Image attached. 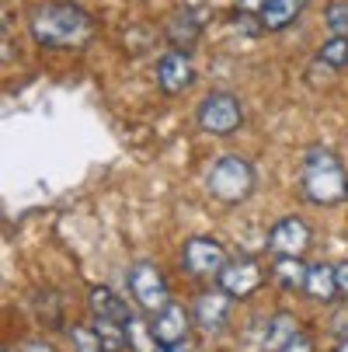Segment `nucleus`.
Wrapping results in <instances>:
<instances>
[{
	"instance_id": "f3484780",
	"label": "nucleus",
	"mask_w": 348,
	"mask_h": 352,
	"mask_svg": "<svg viewBox=\"0 0 348 352\" xmlns=\"http://www.w3.org/2000/svg\"><path fill=\"white\" fill-rule=\"evenodd\" d=\"M198 32H202V21H198L192 11L174 14L171 25H167V38H171L174 45H192V42L198 38Z\"/></svg>"
},
{
	"instance_id": "39448f33",
	"label": "nucleus",
	"mask_w": 348,
	"mask_h": 352,
	"mask_svg": "<svg viewBox=\"0 0 348 352\" xmlns=\"http://www.w3.org/2000/svg\"><path fill=\"white\" fill-rule=\"evenodd\" d=\"M240 119H244V112H240V102L233 94H209L202 105H198V126H202L206 133H213V136H227V133H233L237 126H240Z\"/></svg>"
},
{
	"instance_id": "4468645a",
	"label": "nucleus",
	"mask_w": 348,
	"mask_h": 352,
	"mask_svg": "<svg viewBox=\"0 0 348 352\" xmlns=\"http://www.w3.org/2000/svg\"><path fill=\"white\" fill-rule=\"evenodd\" d=\"M307 265L300 262V255H279L272 265V276L282 289H303L307 286Z\"/></svg>"
},
{
	"instance_id": "9b49d317",
	"label": "nucleus",
	"mask_w": 348,
	"mask_h": 352,
	"mask_svg": "<svg viewBox=\"0 0 348 352\" xmlns=\"http://www.w3.org/2000/svg\"><path fill=\"white\" fill-rule=\"evenodd\" d=\"M154 335H157L161 345L185 342V335H188V314H185V307H178L174 300H171L161 314H154Z\"/></svg>"
},
{
	"instance_id": "ddd939ff",
	"label": "nucleus",
	"mask_w": 348,
	"mask_h": 352,
	"mask_svg": "<svg viewBox=\"0 0 348 352\" xmlns=\"http://www.w3.org/2000/svg\"><path fill=\"white\" fill-rule=\"evenodd\" d=\"M303 289H307V296L321 300V304H331V300L341 293L338 289V279H334V265H310Z\"/></svg>"
},
{
	"instance_id": "0eeeda50",
	"label": "nucleus",
	"mask_w": 348,
	"mask_h": 352,
	"mask_svg": "<svg viewBox=\"0 0 348 352\" xmlns=\"http://www.w3.org/2000/svg\"><path fill=\"white\" fill-rule=\"evenodd\" d=\"M268 248L275 251V255H303V251L310 248V227L300 217H286L272 227Z\"/></svg>"
},
{
	"instance_id": "b1692460",
	"label": "nucleus",
	"mask_w": 348,
	"mask_h": 352,
	"mask_svg": "<svg viewBox=\"0 0 348 352\" xmlns=\"http://www.w3.org/2000/svg\"><path fill=\"white\" fill-rule=\"evenodd\" d=\"M268 4V0H237V11H247V14H262V8Z\"/></svg>"
},
{
	"instance_id": "dca6fc26",
	"label": "nucleus",
	"mask_w": 348,
	"mask_h": 352,
	"mask_svg": "<svg viewBox=\"0 0 348 352\" xmlns=\"http://www.w3.org/2000/svg\"><path fill=\"white\" fill-rule=\"evenodd\" d=\"M296 331H300V328H296V318H289V314H275V318L268 321V328H265L262 352H282L286 342H289Z\"/></svg>"
},
{
	"instance_id": "a211bd4d",
	"label": "nucleus",
	"mask_w": 348,
	"mask_h": 352,
	"mask_svg": "<svg viewBox=\"0 0 348 352\" xmlns=\"http://www.w3.org/2000/svg\"><path fill=\"white\" fill-rule=\"evenodd\" d=\"M126 338H129V349L132 352H157V335H154V324H146L139 318H129L126 321Z\"/></svg>"
},
{
	"instance_id": "f257e3e1",
	"label": "nucleus",
	"mask_w": 348,
	"mask_h": 352,
	"mask_svg": "<svg viewBox=\"0 0 348 352\" xmlns=\"http://www.w3.org/2000/svg\"><path fill=\"white\" fill-rule=\"evenodd\" d=\"M32 35L38 45L70 49L84 45L94 35V25L77 4H38L32 11Z\"/></svg>"
},
{
	"instance_id": "bb28decb",
	"label": "nucleus",
	"mask_w": 348,
	"mask_h": 352,
	"mask_svg": "<svg viewBox=\"0 0 348 352\" xmlns=\"http://www.w3.org/2000/svg\"><path fill=\"white\" fill-rule=\"evenodd\" d=\"M25 352H53V345H45V342H28Z\"/></svg>"
},
{
	"instance_id": "7ed1b4c3",
	"label": "nucleus",
	"mask_w": 348,
	"mask_h": 352,
	"mask_svg": "<svg viewBox=\"0 0 348 352\" xmlns=\"http://www.w3.org/2000/svg\"><path fill=\"white\" fill-rule=\"evenodd\" d=\"M206 185H209V192L220 199V203H244V199L251 195V188H255V168L247 164L244 157H237V154H223L209 168Z\"/></svg>"
},
{
	"instance_id": "a878e982",
	"label": "nucleus",
	"mask_w": 348,
	"mask_h": 352,
	"mask_svg": "<svg viewBox=\"0 0 348 352\" xmlns=\"http://www.w3.org/2000/svg\"><path fill=\"white\" fill-rule=\"evenodd\" d=\"M334 331H338L341 342L348 338V314H338V318H334Z\"/></svg>"
},
{
	"instance_id": "f03ea898",
	"label": "nucleus",
	"mask_w": 348,
	"mask_h": 352,
	"mask_svg": "<svg viewBox=\"0 0 348 352\" xmlns=\"http://www.w3.org/2000/svg\"><path fill=\"white\" fill-rule=\"evenodd\" d=\"M303 192L317 206H338L348 199V171L331 150H310L303 161Z\"/></svg>"
},
{
	"instance_id": "423d86ee",
	"label": "nucleus",
	"mask_w": 348,
	"mask_h": 352,
	"mask_svg": "<svg viewBox=\"0 0 348 352\" xmlns=\"http://www.w3.org/2000/svg\"><path fill=\"white\" fill-rule=\"evenodd\" d=\"M181 258H185V269L192 276H220L223 265H227V251L213 237H195V241L185 244V255Z\"/></svg>"
},
{
	"instance_id": "6e6552de",
	"label": "nucleus",
	"mask_w": 348,
	"mask_h": 352,
	"mask_svg": "<svg viewBox=\"0 0 348 352\" xmlns=\"http://www.w3.org/2000/svg\"><path fill=\"white\" fill-rule=\"evenodd\" d=\"M230 318V293L227 289H206L195 300V324L206 331H220Z\"/></svg>"
},
{
	"instance_id": "c85d7f7f",
	"label": "nucleus",
	"mask_w": 348,
	"mask_h": 352,
	"mask_svg": "<svg viewBox=\"0 0 348 352\" xmlns=\"http://www.w3.org/2000/svg\"><path fill=\"white\" fill-rule=\"evenodd\" d=\"M334 352H348V338H345V342H341V345H338Z\"/></svg>"
},
{
	"instance_id": "412c9836",
	"label": "nucleus",
	"mask_w": 348,
	"mask_h": 352,
	"mask_svg": "<svg viewBox=\"0 0 348 352\" xmlns=\"http://www.w3.org/2000/svg\"><path fill=\"white\" fill-rule=\"evenodd\" d=\"M324 21H327V28L334 35H348V0H334V4H327Z\"/></svg>"
},
{
	"instance_id": "9d476101",
	"label": "nucleus",
	"mask_w": 348,
	"mask_h": 352,
	"mask_svg": "<svg viewBox=\"0 0 348 352\" xmlns=\"http://www.w3.org/2000/svg\"><path fill=\"white\" fill-rule=\"evenodd\" d=\"M262 279H265V272L255 262H233V265H223V272H220V286L237 300L251 296L262 286Z\"/></svg>"
},
{
	"instance_id": "1a4fd4ad",
	"label": "nucleus",
	"mask_w": 348,
	"mask_h": 352,
	"mask_svg": "<svg viewBox=\"0 0 348 352\" xmlns=\"http://www.w3.org/2000/svg\"><path fill=\"white\" fill-rule=\"evenodd\" d=\"M192 80H195V70H192V60L181 53V49H178V53H167V56L157 63V84H161L167 94L188 91Z\"/></svg>"
},
{
	"instance_id": "393cba45",
	"label": "nucleus",
	"mask_w": 348,
	"mask_h": 352,
	"mask_svg": "<svg viewBox=\"0 0 348 352\" xmlns=\"http://www.w3.org/2000/svg\"><path fill=\"white\" fill-rule=\"evenodd\" d=\"M334 279H338V289H341V293H348V262L334 265Z\"/></svg>"
},
{
	"instance_id": "4be33fe9",
	"label": "nucleus",
	"mask_w": 348,
	"mask_h": 352,
	"mask_svg": "<svg viewBox=\"0 0 348 352\" xmlns=\"http://www.w3.org/2000/svg\"><path fill=\"white\" fill-rule=\"evenodd\" d=\"M70 338H73L77 352H105V345H102L94 328H70Z\"/></svg>"
},
{
	"instance_id": "f8f14e48",
	"label": "nucleus",
	"mask_w": 348,
	"mask_h": 352,
	"mask_svg": "<svg viewBox=\"0 0 348 352\" xmlns=\"http://www.w3.org/2000/svg\"><path fill=\"white\" fill-rule=\"evenodd\" d=\"M303 11V0H268L258 14V25L268 28V32H282L286 25H292Z\"/></svg>"
},
{
	"instance_id": "20e7f679",
	"label": "nucleus",
	"mask_w": 348,
	"mask_h": 352,
	"mask_svg": "<svg viewBox=\"0 0 348 352\" xmlns=\"http://www.w3.org/2000/svg\"><path fill=\"white\" fill-rule=\"evenodd\" d=\"M129 293L136 296V304L143 307V311H150V314H161L167 304H171V293H167V283H164V276H161V269L157 265H150V262H139V265H132L129 269Z\"/></svg>"
},
{
	"instance_id": "2eb2a0df",
	"label": "nucleus",
	"mask_w": 348,
	"mask_h": 352,
	"mask_svg": "<svg viewBox=\"0 0 348 352\" xmlns=\"http://www.w3.org/2000/svg\"><path fill=\"white\" fill-rule=\"evenodd\" d=\"M91 311L97 314V318H112V321H129L132 314H129V307H126V300H119L112 289H105V286H97V289H91Z\"/></svg>"
},
{
	"instance_id": "5701e85b",
	"label": "nucleus",
	"mask_w": 348,
	"mask_h": 352,
	"mask_svg": "<svg viewBox=\"0 0 348 352\" xmlns=\"http://www.w3.org/2000/svg\"><path fill=\"white\" fill-rule=\"evenodd\" d=\"M282 352H314V338L310 335H303V331H296L289 342H286V349Z\"/></svg>"
},
{
	"instance_id": "cd10ccee",
	"label": "nucleus",
	"mask_w": 348,
	"mask_h": 352,
	"mask_svg": "<svg viewBox=\"0 0 348 352\" xmlns=\"http://www.w3.org/2000/svg\"><path fill=\"white\" fill-rule=\"evenodd\" d=\"M164 352H192L185 342H174V345H164Z\"/></svg>"
},
{
	"instance_id": "aec40b11",
	"label": "nucleus",
	"mask_w": 348,
	"mask_h": 352,
	"mask_svg": "<svg viewBox=\"0 0 348 352\" xmlns=\"http://www.w3.org/2000/svg\"><path fill=\"white\" fill-rule=\"evenodd\" d=\"M321 63L331 67V70L348 67V35H331V38L321 45Z\"/></svg>"
},
{
	"instance_id": "6ab92c4d",
	"label": "nucleus",
	"mask_w": 348,
	"mask_h": 352,
	"mask_svg": "<svg viewBox=\"0 0 348 352\" xmlns=\"http://www.w3.org/2000/svg\"><path fill=\"white\" fill-rule=\"evenodd\" d=\"M94 331H97V338H102L105 352H119L122 345H129V338H126V324H122V321L97 318V321H94Z\"/></svg>"
}]
</instances>
